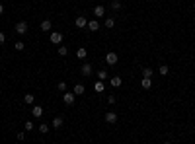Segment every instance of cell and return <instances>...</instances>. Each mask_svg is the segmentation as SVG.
I'll list each match as a JSON object with an SVG mask.
<instances>
[{
  "label": "cell",
  "instance_id": "44dd1931",
  "mask_svg": "<svg viewBox=\"0 0 195 144\" xmlns=\"http://www.w3.org/2000/svg\"><path fill=\"white\" fill-rule=\"evenodd\" d=\"M39 133H41V134L49 133V125H47V123H41V125H39Z\"/></svg>",
  "mask_w": 195,
  "mask_h": 144
},
{
  "label": "cell",
  "instance_id": "5b68a950",
  "mask_svg": "<svg viewBox=\"0 0 195 144\" xmlns=\"http://www.w3.org/2000/svg\"><path fill=\"white\" fill-rule=\"evenodd\" d=\"M16 31H18L20 35H26L27 33V23L26 22H18L16 23Z\"/></svg>",
  "mask_w": 195,
  "mask_h": 144
},
{
  "label": "cell",
  "instance_id": "6da1fadb",
  "mask_svg": "<svg viewBox=\"0 0 195 144\" xmlns=\"http://www.w3.org/2000/svg\"><path fill=\"white\" fill-rule=\"evenodd\" d=\"M117 60H119V57H117V53H107L105 55V63L109 64V66H113V64H117Z\"/></svg>",
  "mask_w": 195,
  "mask_h": 144
},
{
  "label": "cell",
  "instance_id": "4fadbf2b",
  "mask_svg": "<svg viewBox=\"0 0 195 144\" xmlns=\"http://www.w3.org/2000/svg\"><path fill=\"white\" fill-rule=\"evenodd\" d=\"M41 31H51V20H43V22L39 23Z\"/></svg>",
  "mask_w": 195,
  "mask_h": 144
},
{
  "label": "cell",
  "instance_id": "9c48e42d",
  "mask_svg": "<svg viewBox=\"0 0 195 144\" xmlns=\"http://www.w3.org/2000/svg\"><path fill=\"white\" fill-rule=\"evenodd\" d=\"M80 72H82V76H90L92 74V64H82V68H80Z\"/></svg>",
  "mask_w": 195,
  "mask_h": 144
},
{
  "label": "cell",
  "instance_id": "9a60e30c",
  "mask_svg": "<svg viewBox=\"0 0 195 144\" xmlns=\"http://www.w3.org/2000/svg\"><path fill=\"white\" fill-rule=\"evenodd\" d=\"M140 86H143L144 90H150L152 88V80L150 78H143V80H140Z\"/></svg>",
  "mask_w": 195,
  "mask_h": 144
},
{
  "label": "cell",
  "instance_id": "7c38bea8",
  "mask_svg": "<svg viewBox=\"0 0 195 144\" xmlns=\"http://www.w3.org/2000/svg\"><path fill=\"white\" fill-rule=\"evenodd\" d=\"M84 86H82V84H76V86H74V90H72V93H74V96H84Z\"/></svg>",
  "mask_w": 195,
  "mask_h": 144
},
{
  "label": "cell",
  "instance_id": "484cf974",
  "mask_svg": "<svg viewBox=\"0 0 195 144\" xmlns=\"http://www.w3.org/2000/svg\"><path fill=\"white\" fill-rule=\"evenodd\" d=\"M14 47H16V51H24V49H26V45H24L22 41H16V45H14Z\"/></svg>",
  "mask_w": 195,
  "mask_h": 144
},
{
  "label": "cell",
  "instance_id": "f1b7e54d",
  "mask_svg": "<svg viewBox=\"0 0 195 144\" xmlns=\"http://www.w3.org/2000/svg\"><path fill=\"white\" fill-rule=\"evenodd\" d=\"M16 138H18V140H20V142H22V140H24V138H26V134H24V133H18V134H16Z\"/></svg>",
  "mask_w": 195,
  "mask_h": 144
},
{
  "label": "cell",
  "instance_id": "7a4b0ae2",
  "mask_svg": "<svg viewBox=\"0 0 195 144\" xmlns=\"http://www.w3.org/2000/svg\"><path fill=\"white\" fill-rule=\"evenodd\" d=\"M103 119H105L107 125H115V123H117V115H115L113 111H107V113L103 115Z\"/></svg>",
  "mask_w": 195,
  "mask_h": 144
},
{
  "label": "cell",
  "instance_id": "8fae6325",
  "mask_svg": "<svg viewBox=\"0 0 195 144\" xmlns=\"http://www.w3.org/2000/svg\"><path fill=\"white\" fill-rule=\"evenodd\" d=\"M103 90H105L103 82H102V80H98L96 84H94V92H96V93H103Z\"/></svg>",
  "mask_w": 195,
  "mask_h": 144
},
{
  "label": "cell",
  "instance_id": "cb8c5ba5",
  "mask_svg": "<svg viewBox=\"0 0 195 144\" xmlns=\"http://www.w3.org/2000/svg\"><path fill=\"white\" fill-rule=\"evenodd\" d=\"M160 76H168V72H170V68L168 66H166V64H162V66H160Z\"/></svg>",
  "mask_w": 195,
  "mask_h": 144
},
{
  "label": "cell",
  "instance_id": "277c9868",
  "mask_svg": "<svg viewBox=\"0 0 195 144\" xmlns=\"http://www.w3.org/2000/svg\"><path fill=\"white\" fill-rule=\"evenodd\" d=\"M74 26H76V27H80V29H84V27L88 26V20H86L84 16H78V18L74 20Z\"/></svg>",
  "mask_w": 195,
  "mask_h": 144
},
{
  "label": "cell",
  "instance_id": "2e32d148",
  "mask_svg": "<svg viewBox=\"0 0 195 144\" xmlns=\"http://www.w3.org/2000/svg\"><path fill=\"white\" fill-rule=\"evenodd\" d=\"M76 57H78V59H80V60H84L86 57H88V51H86L84 47H80V49H78V51H76Z\"/></svg>",
  "mask_w": 195,
  "mask_h": 144
},
{
  "label": "cell",
  "instance_id": "5bb4252c",
  "mask_svg": "<svg viewBox=\"0 0 195 144\" xmlns=\"http://www.w3.org/2000/svg\"><path fill=\"white\" fill-rule=\"evenodd\" d=\"M63 123H64V119H63V117H55L51 125H53V129H61V127H63Z\"/></svg>",
  "mask_w": 195,
  "mask_h": 144
},
{
  "label": "cell",
  "instance_id": "30bf717a",
  "mask_svg": "<svg viewBox=\"0 0 195 144\" xmlns=\"http://www.w3.org/2000/svg\"><path fill=\"white\" fill-rule=\"evenodd\" d=\"M94 16H96V18H103V16H105V8L103 6H96L94 8Z\"/></svg>",
  "mask_w": 195,
  "mask_h": 144
},
{
  "label": "cell",
  "instance_id": "8992f818",
  "mask_svg": "<svg viewBox=\"0 0 195 144\" xmlns=\"http://www.w3.org/2000/svg\"><path fill=\"white\" fill-rule=\"evenodd\" d=\"M61 41H63V33H59V31H53V33H51V43H53V45H61Z\"/></svg>",
  "mask_w": 195,
  "mask_h": 144
},
{
  "label": "cell",
  "instance_id": "f546056e",
  "mask_svg": "<svg viewBox=\"0 0 195 144\" xmlns=\"http://www.w3.org/2000/svg\"><path fill=\"white\" fill-rule=\"evenodd\" d=\"M4 41H6V37H4V33L0 31V45H4Z\"/></svg>",
  "mask_w": 195,
  "mask_h": 144
},
{
  "label": "cell",
  "instance_id": "4dcf8cb0",
  "mask_svg": "<svg viewBox=\"0 0 195 144\" xmlns=\"http://www.w3.org/2000/svg\"><path fill=\"white\" fill-rule=\"evenodd\" d=\"M0 14H4V6H2V4H0Z\"/></svg>",
  "mask_w": 195,
  "mask_h": 144
},
{
  "label": "cell",
  "instance_id": "d6986e66",
  "mask_svg": "<svg viewBox=\"0 0 195 144\" xmlns=\"http://www.w3.org/2000/svg\"><path fill=\"white\" fill-rule=\"evenodd\" d=\"M57 90H59L61 93H64V92H68V90H66V82H59V84H57Z\"/></svg>",
  "mask_w": 195,
  "mask_h": 144
},
{
  "label": "cell",
  "instance_id": "4316f807",
  "mask_svg": "<svg viewBox=\"0 0 195 144\" xmlns=\"http://www.w3.org/2000/svg\"><path fill=\"white\" fill-rule=\"evenodd\" d=\"M98 78H99V80L103 82V80H105V78H107V70H99V72H98Z\"/></svg>",
  "mask_w": 195,
  "mask_h": 144
},
{
  "label": "cell",
  "instance_id": "3957f363",
  "mask_svg": "<svg viewBox=\"0 0 195 144\" xmlns=\"http://www.w3.org/2000/svg\"><path fill=\"white\" fill-rule=\"evenodd\" d=\"M74 100H76V96H74L72 92H64L63 93V101L66 105H74Z\"/></svg>",
  "mask_w": 195,
  "mask_h": 144
},
{
  "label": "cell",
  "instance_id": "7402d4cb",
  "mask_svg": "<svg viewBox=\"0 0 195 144\" xmlns=\"http://www.w3.org/2000/svg\"><path fill=\"white\" fill-rule=\"evenodd\" d=\"M24 101H26V103H33V101H35L33 93H26V96H24Z\"/></svg>",
  "mask_w": 195,
  "mask_h": 144
},
{
  "label": "cell",
  "instance_id": "1f68e13d",
  "mask_svg": "<svg viewBox=\"0 0 195 144\" xmlns=\"http://www.w3.org/2000/svg\"><path fill=\"white\" fill-rule=\"evenodd\" d=\"M164 144H172V142H170V140H166V142H164Z\"/></svg>",
  "mask_w": 195,
  "mask_h": 144
},
{
  "label": "cell",
  "instance_id": "ac0fdd59",
  "mask_svg": "<svg viewBox=\"0 0 195 144\" xmlns=\"http://www.w3.org/2000/svg\"><path fill=\"white\" fill-rule=\"evenodd\" d=\"M103 26L107 27V29H113V26H115V20L113 18H105V23Z\"/></svg>",
  "mask_w": 195,
  "mask_h": 144
},
{
  "label": "cell",
  "instance_id": "d4e9b609",
  "mask_svg": "<svg viewBox=\"0 0 195 144\" xmlns=\"http://www.w3.org/2000/svg\"><path fill=\"white\" fill-rule=\"evenodd\" d=\"M59 55H68V47H64V45H61V47H59Z\"/></svg>",
  "mask_w": 195,
  "mask_h": 144
},
{
  "label": "cell",
  "instance_id": "ffe728a7",
  "mask_svg": "<svg viewBox=\"0 0 195 144\" xmlns=\"http://www.w3.org/2000/svg\"><path fill=\"white\" fill-rule=\"evenodd\" d=\"M152 74H154L152 68H144V70H143V78H152Z\"/></svg>",
  "mask_w": 195,
  "mask_h": 144
},
{
  "label": "cell",
  "instance_id": "83f0119b",
  "mask_svg": "<svg viewBox=\"0 0 195 144\" xmlns=\"http://www.w3.org/2000/svg\"><path fill=\"white\" fill-rule=\"evenodd\" d=\"M24 127H26L27 133H30V130H33V123H31V121H26V125H24Z\"/></svg>",
  "mask_w": 195,
  "mask_h": 144
},
{
  "label": "cell",
  "instance_id": "e0dca14e",
  "mask_svg": "<svg viewBox=\"0 0 195 144\" xmlns=\"http://www.w3.org/2000/svg\"><path fill=\"white\" fill-rule=\"evenodd\" d=\"M111 86H113V88H119V86H121L123 84V80H121V78H119V76H111Z\"/></svg>",
  "mask_w": 195,
  "mask_h": 144
},
{
  "label": "cell",
  "instance_id": "52a82bcc",
  "mask_svg": "<svg viewBox=\"0 0 195 144\" xmlns=\"http://www.w3.org/2000/svg\"><path fill=\"white\" fill-rule=\"evenodd\" d=\"M31 115L35 119H39L41 115H43V107H41V105H33V107H31Z\"/></svg>",
  "mask_w": 195,
  "mask_h": 144
},
{
  "label": "cell",
  "instance_id": "603a6c76",
  "mask_svg": "<svg viewBox=\"0 0 195 144\" xmlns=\"http://www.w3.org/2000/svg\"><path fill=\"white\" fill-rule=\"evenodd\" d=\"M111 10H121V2L119 0H111Z\"/></svg>",
  "mask_w": 195,
  "mask_h": 144
},
{
  "label": "cell",
  "instance_id": "ba28073f",
  "mask_svg": "<svg viewBox=\"0 0 195 144\" xmlns=\"http://www.w3.org/2000/svg\"><path fill=\"white\" fill-rule=\"evenodd\" d=\"M86 29H88V31H98V29H99V23H98V20H92V22H88Z\"/></svg>",
  "mask_w": 195,
  "mask_h": 144
}]
</instances>
